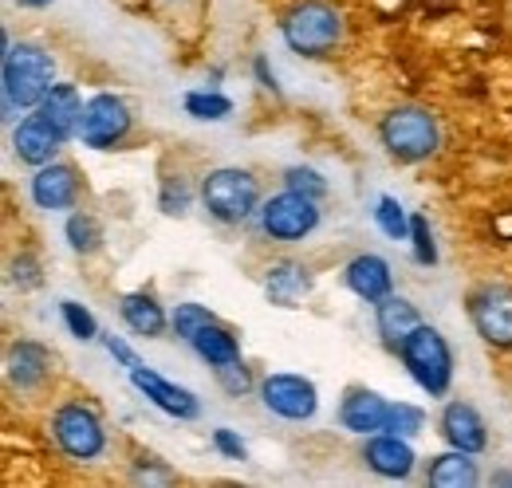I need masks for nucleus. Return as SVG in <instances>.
Masks as SVG:
<instances>
[{"label": "nucleus", "mask_w": 512, "mask_h": 488, "mask_svg": "<svg viewBox=\"0 0 512 488\" xmlns=\"http://www.w3.org/2000/svg\"><path fill=\"white\" fill-rule=\"evenodd\" d=\"M44 122H52L64 138H75L79 134V126H83V111H87V103H83V95L75 91V83H56L48 95H44V103L36 107Z\"/></svg>", "instance_id": "6ab92c4d"}, {"label": "nucleus", "mask_w": 512, "mask_h": 488, "mask_svg": "<svg viewBox=\"0 0 512 488\" xmlns=\"http://www.w3.org/2000/svg\"><path fill=\"white\" fill-rule=\"evenodd\" d=\"M363 461L371 473H379L386 481H406L418 465L414 449H410V437H398V433H371L367 445H363Z\"/></svg>", "instance_id": "ddd939ff"}, {"label": "nucleus", "mask_w": 512, "mask_h": 488, "mask_svg": "<svg viewBox=\"0 0 512 488\" xmlns=\"http://www.w3.org/2000/svg\"><path fill=\"white\" fill-rule=\"evenodd\" d=\"M260 402L284 422H308L320 410V390L304 374H268L260 378Z\"/></svg>", "instance_id": "1a4fd4ad"}, {"label": "nucleus", "mask_w": 512, "mask_h": 488, "mask_svg": "<svg viewBox=\"0 0 512 488\" xmlns=\"http://www.w3.org/2000/svg\"><path fill=\"white\" fill-rule=\"evenodd\" d=\"M182 107H186V115L197 122H221L233 115V99L229 95H221V91H190L186 99H182Z\"/></svg>", "instance_id": "a878e982"}, {"label": "nucleus", "mask_w": 512, "mask_h": 488, "mask_svg": "<svg viewBox=\"0 0 512 488\" xmlns=\"http://www.w3.org/2000/svg\"><path fill=\"white\" fill-rule=\"evenodd\" d=\"M312 292V276L304 264L296 260H284L276 268H268V280H264V296L268 304L276 307H300V300Z\"/></svg>", "instance_id": "aec40b11"}, {"label": "nucleus", "mask_w": 512, "mask_h": 488, "mask_svg": "<svg viewBox=\"0 0 512 488\" xmlns=\"http://www.w3.org/2000/svg\"><path fill=\"white\" fill-rule=\"evenodd\" d=\"M280 36L296 56L320 60L343 40V12L327 0H304L280 20Z\"/></svg>", "instance_id": "20e7f679"}, {"label": "nucleus", "mask_w": 512, "mask_h": 488, "mask_svg": "<svg viewBox=\"0 0 512 488\" xmlns=\"http://www.w3.org/2000/svg\"><path fill=\"white\" fill-rule=\"evenodd\" d=\"M158 205H162V213H170V217H182V213H186V205H190V189H186V185L178 182H166L162 185V201H158Z\"/></svg>", "instance_id": "f704fd0d"}, {"label": "nucleus", "mask_w": 512, "mask_h": 488, "mask_svg": "<svg viewBox=\"0 0 512 488\" xmlns=\"http://www.w3.org/2000/svg\"><path fill=\"white\" fill-rule=\"evenodd\" d=\"M16 4H20V8H48L52 0H16Z\"/></svg>", "instance_id": "58836bf2"}, {"label": "nucleus", "mask_w": 512, "mask_h": 488, "mask_svg": "<svg viewBox=\"0 0 512 488\" xmlns=\"http://www.w3.org/2000/svg\"><path fill=\"white\" fill-rule=\"evenodd\" d=\"M386 410H390V402H386L383 394H375L367 386H355V390H347V398L339 406V426L347 429V433H359V437L383 433Z\"/></svg>", "instance_id": "a211bd4d"}, {"label": "nucleus", "mask_w": 512, "mask_h": 488, "mask_svg": "<svg viewBox=\"0 0 512 488\" xmlns=\"http://www.w3.org/2000/svg\"><path fill=\"white\" fill-rule=\"evenodd\" d=\"M418 323H422V315H418V307L410 304L406 296H394V292H390L386 300L375 304V327H379L386 347H394V351H398V343H402Z\"/></svg>", "instance_id": "5701e85b"}, {"label": "nucleus", "mask_w": 512, "mask_h": 488, "mask_svg": "<svg viewBox=\"0 0 512 488\" xmlns=\"http://www.w3.org/2000/svg\"><path fill=\"white\" fill-rule=\"evenodd\" d=\"M379 138H383L386 154L394 162H402V166L426 162L442 146L438 119L426 107H394V111H386L383 122H379Z\"/></svg>", "instance_id": "7ed1b4c3"}, {"label": "nucleus", "mask_w": 512, "mask_h": 488, "mask_svg": "<svg viewBox=\"0 0 512 488\" xmlns=\"http://www.w3.org/2000/svg\"><path fill=\"white\" fill-rule=\"evenodd\" d=\"M130 122L134 119H130L127 103H123L119 95H111V91H99V95L87 99L79 138H83V146H91V150H111V146H119L130 134Z\"/></svg>", "instance_id": "9d476101"}, {"label": "nucleus", "mask_w": 512, "mask_h": 488, "mask_svg": "<svg viewBox=\"0 0 512 488\" xmlns=\"http://www.w3.org/2000/svg\"><path fill=\"white\" fill-rule=\"evenodd\" d=\"M64 142H67L64 134H60L52 122H44L40 111L28 115V119L12 130V150H16V158H20L24 166H36V170L48 166V162H56V154H60Z\"/></svg>", "instance_id": "4468645a"}, {"label": "nucleus", "mask_w": 512, "mask_h": 488, "mask_svg": "<svg viewBox=\"0 0 512 488\" xmlns=\"http://www.w3.org/2000/svg\"><path fill=\"white\" fill-rule=\"evenodd\" d=\"M426 429V414L410 402H390L386 410V433H398V437H418Z\"/></svg>", "instance_id": "c85d7f7f"}, {"label": "nucleus", "mask_w": 512, "mask_h": 488, "mask_svg": "<svg viewBox=\"0 0 512 488\" xmlns=\"http://www.w3.org/2000/svg\"><path fill=\"white\" fill-rule=\"evenodd\" d=\"M40 264L32 260V256H20V260H12V284H20V292H32V288H40V272H36Z\"/></svg>", "instance_id": "c9c22d12"}, {"label": "nucleus", "mask_w": 512, "mask_h": 488, "mask_svg": "<svg viewBox=\"0 0 512 488\" xmlns=\"http://www.w3.org/2000/svg\"><path fill=\"white\" fill-rule=\"evenodd\" d=\"M209 323H217V315L201 304H178L174 315H170V327H174V335H178L182 343H193V335H197L201 327H209Z\"/></svg>", "instance_id": "cd10ccee"}, {"label": "nucleus", "mask_w": 512, "mask_h": 488, "mask_svg": "<svg viewBox=\"0 0 512 488\" xmlns=\"http://www.w3.org/2000/svg\"><path fill=\"white\" fill-rule=\"evenodd\" d=\"M60 315H64L67 331H71L75 339L91 343V339L99 335V323H95V315H91V311H87L83 304H75V300H64V304H60Z\"/></svg>", "instance_id": "2f4dec72"}, {"label": "nucleus", "mask_w": 512, "mask_h": 488, "mask_svg": "<svg viewBox=\"0 0 512 488\" xmlns=\"http://www.w3.org/2000/svg\"><path fill=\"white\" fill-rule=\"evenodd\" d=\"M260 233L272 237L280 244H292V241H304L308 233H316L320 225V205L316 197H304L296 189H284L268 201H260Z\"/></svg>", "instance_id": "423d86ee"}, {"label": "nucleus", "mask_w": 512, "mask_h": 488, "mask_svg": "<svg viewBox=\"0 0 512 488\" xmlns=\"http://www.w3.org/2000/svg\"><path fill=\"white\" fill-rule=\"evenodd\" d=\"M473 457H477V453H465V449H449V453L430 457L426 481L438 488H473L481 481V469H477Z\"/></svg>", "instance_id": "412c9836"}, {"label": "nucleus", "mask_w": 512, "mask_h": 488, "mask_svg": "<svg viewBox=\"0 0 512 488\" xmlns=\"http://www.w3.org/2000/svg\"><path fill=\"white\" fill-rule=\"evenodd\" d=\"M217 382H221V390H225V394H233V398H241V394H249V390H253V374H249V366L241 363V359L217 366Z\"/></svg>", "instance_id": "473e14b6"}, {"label": "nucleus", "mask_w": 512, "mask_h": 488, "mask_svg": "<svg viewBox=\"0 0 512 488\" xmlns=\"http://www.w3.org/2000/svg\"><path fill=\"white\" fill-rule=\"evenodd\" d=\"M193 351L205 359V363L213 366H225V363H233V359H241V343H237V335L217 319V323H209V327H201L197 335H193V343H190Z\"/></svg>", "instance_id": "b1692460"}, {"label": "nucleus", "mask_w": 512, "mask_h": 488, "mask_svg": "<svg viewBox=\"0 0 512 488\" xmlns=\"http://www.w3.org/2000/svg\"><path fill=\"white\" fill-rule=\"evenodd\" d=\"M79 170L67 166V162H48L36 170V178L28 182V193L36 201V209H48V213H64V209H75L79 201Z\"/></svg>", "instance_id": "f8f14e48"}, {"label": "nucleus", "mask_w": 512, "mask_h": 488, "mask_svg": "<svg viewBox=\"0 0 512 488\" xmlns=\"http://www.w3.org/2000/svg\"><path fill=\"white\" fill-rule=\"evenodd\" d=\"M410 244H414V260H418L422 268H434V264H438L434 229H430V221H426L422 213H414V217H410Z\"/></svg>", "instance_id": "c756f323"}, {"label": "nucleus", "mask_w": 512, "mask_h": 488, "mask_svg": "<svg viewBox=\"0 0 512 488\" xmlns=\"http://www.w3.org/2000/svg\"><path fill=\"white\" fill-rule=\"evenodd\" d=\"M64 237L75 256H95V252L103 248V241H107V237H103V225H99L95 213H71L64 225Z\"/></svg>", "instance_id": "393cba45"}, {"label": "nucleus", "mask_w": 512, "mask_h": 488, "mask_svg": "<svg viewBox=\"0 0 512 488\" xmlns=\"http://www.w3.org/2000/svg\"><path fill=\"white\" fill-rule=\"evenodd\" d=\"M130 382H134V390H142L162 414H170V418H178V422H193V418L201 414V402H197L193 390L170 382V378H162V374H154V370H146V366H134V370H130Z\"/></svg>", "instance_id": "9b49d317"}, {"label": "nucleus", "mask_w": 512, "mask_h": 488, "mask_svg": "<svg viewBox=\"0 0 512 488\" xmlns=\"http://www.w3.org/2000/svg\"><path fill=\"white\" fill-rule=\"evenodd\" d=\"M398 359L406 366V374L430 394V398H446L449 382H453V351H449L446 335L430 323H418L402 343H398Z\"/></svg>", "instance_id": "f03ea898"}, {"label": "nucleus", "mask_w": 512, "mask_h": 488, "mask_svg": "<svg viewBox=\"0 0 512 488\" xmlns=\"http://www.w3.org/2000/svg\"><path fill=\"white\" fill-rule=\"evenodd\" d=\"M343 284H347L359 300L379 304V300H386V296L394 292V272H390V264H386L383 256H375V252H359V256L343 268Z\"/></svg>", "instance_id": "f3484780"}, {"label": "nucleus", "mask_w": 512, "mask_h": 488, "mask_svg": "<svg viewBox=\"0 0 512 488\" xmlns=\"http://www.w3.org/2000/svg\"><path fill=\"white\" fill-rule=\"evenodd\" d=\"M375 225L383 229L390 241H410V217L398 205V197H390V193H383L379 205H375Z\"/></svg>", "instance_id": "bb28decb"}, {"label": "nucleus", "mask_w": 512, "mask_h": 488, "mask_svg": "<svg viewBox=\"0 0 512 488\" xmlns=\"http://www.w3.org/2000/svg\"><path fill=\"white\" fill-rule=\"evenodd\" d=\"M4 366H8V382H12L16 390L32 394V390H40V386L48 382V374H52V351H48L44 343H36V339H20V343L8 347Z\"/></svg>", "instance_id": "dca6fc26"}, {"label": "nucleus", "mask_w": 512, "mask_h": 488, "mask_svg": "<svg viewBox=\"0 0 512 488\" xmlns=\"http://www.w3.org/2000/svg\"><path fill=\"white\" fill-rule=\"evenodd\" d=\"M201 205L221 225H241L260 213V182L241 166H221L201 182Z\"/></svg>", "instance_id": "39448f33"}, {"label": "nucleus", "mask_w": 512, "mask_h": 488, "mask_svg": "<svg viewBox=\"0 0 512 488\" xmlns=\"http://www.w3.org/2000/svg\"><path fill=\"white\" fill-rule=\"evenodd\" d=\"M438 433L446 437L449 449H465V453L489 449V426L477 414V406H469V402H446V410L438 418Z\"/></svg>", "instance_id": "2eb2a0df"}, {"label": "nucleus", "mask_w": 512, "mask_h": 488, "mask_svg": "<svg viewBox=\"0 0 512 488\" xmlns=\"http://www.w3.org/2000/svg\"><path fill=\"white\" fill-rule=\"evenodd\" d=\"M56 87V60L40 44H8L4 40V115L16 107H40Z\"/></svg>", "instance_id": "f257e3e1"}, {"label": "nucleus", "mask_w": 512, "mask_h": 488, "mask_svg": "<svg viewBox=\"0 0 512 488\" xmlns=\"http://www.w3.org/2000/svg\"><path fill=\"white\" fill-rule=\"evenodd\" d=\"M107 351H111V355H115L119 363L127 366V370H134V366H142V363H138V355L130 351V347H127V343H123V339H115V335L107 339Z\"/></svg>", "instance_id": "e433bc0d"}, {"label": "nucleus", "mask_w": 512, "mask_h": 488, "mask_svg": "<svg viewBox=\"0 0 512 488\" xmlns=\"http://www.w3.org/2000/svg\"><path fill=\"white\" fill-rule=\"evenodd\" d=\"M119 315H123V323H127L130 331L142 335V339H162L166 335V323H170L162 304L150 292H127L119 300Z\"/></svg>", "instance_id": "4be33fe9"}, {"label": "nucleus", "mask_w": 512, "mask_h": 488, "mask_svg": "<svg viewBox=\"0 0 512 488\" xmlns=\"http://www.w3.org/2000/svg\"><path fill=\"white\" fill-rule=\"evenodd\" d=\"M469 323L489 347H512V284H481L469 292Z\"/></svg>", "instance_id": "6e6552de"}, {"label": "nucleus", "mask_w": 512, "mask_h": 488, "mask_svg": "<svg viewBox=\"0 0 512 488\" xmlns=\"http://www.w3.org/2000/svg\"><path fill=\"white\" fill-rule=\"evenodd\" d=\"M284 189H296V193H304V197H327V178H323L320 170H312V166H288L284 170Z\"/></svg>", "instance_id": "7c9ffc66"}, {"label": "nucleus", "mask_w": 512, "mask_h": 488, "mask_svg": "<svg viewBox=\"0 0 512 488\" xmlns=\"http://www.w3.org/2000/svg\"><path fill=\"white\" fill-rule=\"evenodd\" d=\"M213 449L229 461H249V445L233 433V429H213Z\"/></svg>", "instance_id": "72a5a7b5"}, {"label": "nucleus", "mask_w": 512, "mask_h": 488, "mask_svg": "<svg viewBox=\"0 0 512 488\" xmlns=\"http://www.w3.org/2000/svg\"><path fill=\"white\" fill-rule=\"evenodd\" d=\"M253 71H256V79H260V87H264V91L280 95V87H276V75L268 71V60H264V56H256V60H253Z\"/></svg>", "instance_id": "4c0bfd02"}, {"label": "nucleus", "mask_w": 512, "mask_h": 488, "mask_svg": "<svg viewBox=\"0 0 512 488\" xmlns=\"http://www.w3.org/2000/svg\"><path fill=\"white\" fill-rule=\"evenodd\" d=\"M52 433L71 461H95L107 449V429L99 422V414L83 402H64L52 414Z\"/></svg>", "instance_id": "0eeeda50"}]
</instances>
